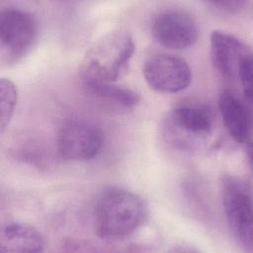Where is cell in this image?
Listing matches in <instances>:
<instances>
[{
    "mask_svg": "<svg viewBox=\"0 0 253 253\" xmlns=\"http://www.w3.org/2000/svg\"><path fill=\"white\" fill-rule=\"evenodd\" d=\"M147 207L135 193L123 188H109L99 196L94 211L96 234L116 240L134 232L145 220Z\"/></svg>",
    "mask_w": 253,
    "mask_h": 253,
    "instance_id": "1",
    "label": "cell"
},
{
    "mask_svg": "<svg viewBox=\"0 0 253 253\" xmlns=\"http://www.w3.org/2000/svg\"><path fill=\"white\" fill-rule=\"evenodd\" d=\"M134 48L127 31L119 29L108 33L84 55L80 66L83 81L116 82L126 70Z\"/></svg>",
    "mask_w": 253,
    "mask_h": 253,
    "instance_id": "2",
    "label": "cell"
},
{
    "mask_svg": "<svg viewBox=\"0 0 253 253\" xmlns=\"http://www.w3.org/2000/svg\"><path fill=\"white\" fill-rule=\"evenodd\" d=\"M220 188L222 207L230 230L243 247L251 250L253 244L251 187L239 177L226 175L221 179Z\"/></svg>",
    "mask_w": 253,
    "mask_h": 253,
    "instance_id": "3",
    "label": "cell"
},
{
    "mask_svg": "<svg viewBox=\"0 0 253 253\" xmlns=\"http://www.w3.org/2000/svg\"><path fill=\"white\" fill-rule=\"evenodd\" d=\"M37 23L27 11L19 8L2 9L0 13L1 60L12 64L25 56L37 38Z\"/></svg>",
    "mask_w": 253,
    "mask_h": 253,
    "instance_id": "4",
    "label": "cell"
},
{
    "mask_svg": "<svg viewBox=\"0 0 253 253\" xmlns=\"http://www.w3.org/2000/svg\"><path fill=\"white\" fill-rule=\"evenodd\" d=\"M104 136L94 124L72 120L60 129L57 139L61 157L70 161H87L96 157L102 149Z\"/></svg>",
    "mask_w": 253,
    "mask_h": 253,
    "instance_id": "5",
    "label": "cell"
},
{
    "mask_svg": "<svg viewBox=\"0 0 253 253\" xmlns=\"http://www.w3.org/2000/svg\"><path fill=\"white\" fill-rule=\"evenodd\" d=\"M143 76L150 88L160 93L173 94L187 89L192 82V70L181 57L155 54L143 67Z\"/></svg>",
    "mask_w": 253,
    "mask_h": 253,
    "instance_id": "6",
    "label": "cell"
},
{
    "mask_svg": "<svg viewBox=\"0 0 253 253\" xmlns=\"http://www.w3.org/2000/svg\"><path fill=\"white\" fill-rule=\"evenodd\" d=\"M153 38L171 49H185L194 45L199 38L196 20L179 9H166L156 14L151 23Z\"/></svg>",
    "mask_w": 253,
    "mask_h": 253,
    "instance_id": "7",
    "label": "cell"
},
{
    "mask_svg": "<svg viewBox=\"0 0 253 253\" xmlns=\"http://www.w3.org/2000/svg\"><path fill=\"white\" fill-rule=\"evenodd\" d=\"M210 46L213 67L226 79H238L242 65L252 58V51L247 43L223 31L211 32Z\"/></svg>",
    "mask_w": 253,
    "mask_h": 253,
    "instance_id": "8",
    "label": "cell"
},
{
    "mask_svg": "<svg viewBox=\"0 0 253 253\" xmlns=\"http://www.w3.org/2000/svg\"><path fill=\"white\" fill-rule=\"evenodd\" d=\"M218 111L230 136L238 143H251V106L230 91H223L217 102Z\"/></svg>",
    "mask_w": 253,
    "mask_h": 253,
    "instance_id": "9",
    "label": "cell"
},
{
    "mask_svg": "<svg viewBox=\"0 0 253 253\" xmlns=\"http://www.w3.org/2000/svg\"><path fill=\"white\" fill-rule=\"evenodd\" d=\"M169 125L175 134L196 141L206 138L212 129V119L209 111L196 105H179L169 115Z\"/></svg>",
    "mask_w": 253,
    "mask_h": 253,
    "instance_id": "10",
    "label": "cell"
},
{
    "mask_svg": "<svg viewBox=\"0 0 253 253\" xmlns=\"http://www.w3.org/2000/svg\"><path fill=\"white\" fill-rule=\"evenodd\" d=\"M44 247L42 233L33 225L12 222L5 225L0 233V252L38 253Z\"/></svg>",
    "mask_w": 253,
    "mask_h": 253,
    "instance_id": "11",
    "label": "cell"
},
{
    "mask_svg": "<svg viewBox=\"0 0 253 253\" xmlns=\"http://www.w3.org/2000/svg\"><path fill=\"white\" fill-rule=\"evenodd\" d=\"M84 86L91 94L125 109H132L140 102L138 93L115 82L84 81Z\"/></svg>",
    "mask_w": 253,
    "mask_h": 253,
    "instance_id": "12",
    "label": "cell"
},
{
    "mask_svg": "<svg viewBox=\"0 0 253 253\" xmlns=\"http://www.w3.org/2000/svg\"><path fill=\"white\" fill-rule=\"evenodd\" d=\"M0 127L1 132H3L14 115L18 101L17 86L9 78H1L0 80Z\"/></svg>",
    "mask_w": 253,
    "mask_h": 253,
    "instance_id": "13",
    "label": "cell"
},
{
    "mask_svg": "<svg viewBox=\"0 0 253 253\" xmlns=\"http://www.w3.org/2000/svg\"><path fill=\"white\" fill-rule=\"evenodd\" d=\"M244 2L242 1H217V2H211V5L216 7L219 10L222 11H236L239 8L243 6Z\"/></svg>",
    "mask_w": 253,
    "mask_h": 253,
    "instance_id": "14",
    "label": "cell"
}]
</instances>
